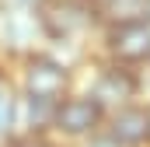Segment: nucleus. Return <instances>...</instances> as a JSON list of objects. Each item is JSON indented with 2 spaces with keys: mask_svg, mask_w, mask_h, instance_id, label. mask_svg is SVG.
<instances>
[{
  "mask_svg": "<svg viewBox=\"0 0 150 147\" xmlns=\"http://www.w3.org/2000/svg\"><path fill=\"white\" fill-rule=\"evenodd\" d=\"M11 84L25 98H38V102L56 105L70 91H77L80 77H77V67H70L67 60H59L56 53L35 49V53H28V56L11 63Z\"/></svg>",
  "mask_w": 150,
  "mask_h": 147,
  "instance_id": "f257e3e1",
  "label": "nucleus"
},
{
  "mask_svg": "<svg viewBox=\"0 0 150 147\" xmlns=\"http://www.w3.org/2000/svg\"><path fill=\"white\" fill-rule=\"evenodd\" d=\"M87 74H84V81L77 84L84 95H91L105 116L115 109H122V105H129V102H140L143 98V74L133 70V67H119V63H108V60H98V56H91L87 63Z\"/></svg>",
  "mask_w": 150,
  "mask_h": 147,
  "instance_id": "f03ea898",
  "label": "nucleus"
},
{
  "mask_svg": "<svg viewBox=\"0 0 150 147\" xmlns=\"http://www.w3.org/2000/svg\"><path fill=\"white\" fill-rule=\"evenodd\" d=\"M98 130H105V109L91 95H84L80 88L70 91L63 102H56V109H52V133H49L52 140H59L67 147H77L80 140L94 137Z\"/></svg>",
  "mask_w": 150,
  "mask_h": 147,
  "instance_id": "7ed1b4c3",
  "label": "nucleus"
},
{
  "mask_svg": "<svg viewBox=\"0 0 150 147\" xmlns=\"http://www.w3.org/2000/svg\"><path fill=\"white\" fill-rule=\"evenodd\" d=\"M94 56L119 63V67H133V70L150 67V25L147 21H129V25L98 28Z\"/></svg>",
  "mask_w": 150,
  "mask_h": 147,
  "instance_id": "20e7f679",
  "label": "nucleus"
},
{
  "mask_svg": "<svg viewBox=\"0 0 150 147\" xmlns=\"http://www.w3.org/2000/svg\"><path fill=\"white\" fill-rule=\"evenodd\" d=\"M105 133L122 147H150V98L129 102L105 116Z\"/></svg>",
  "mask_w": 150,
  "mask_h": 147,
  "instance_id": "39448f33",
  "label": "nucleus"
},
{
  "mask_svg": "<svg viewBox=\"0 0 150 147\" xmlns=\"http://www.w3.org/2000/svg\"><path fill=\"white\" fill-rule=\"evenodd\" d=\"M52 109H56V105H49V102L18 95L14 133H18V137H28V140H45V137L52 133Z\"/></svg>",
  "mask_w": 150,
  "mask_h": 147,
  "instance_id": "423d86ee",
  "label": "nucleus"
},
{
  "mask_svg": "<svg viewBox=\"0 0 150 147\" xmlns=\"http://www.w3.org/2000/svg\"><path fill=\"white\" fill-rule=\"evenodd\" d=\"M101 28L108 25H129V21H147V0H105L98 7Z\"/></svg>",
  "mask_w": 150,
  "mask_h": 147,
  "instance_id": "0eeeda50",
  "label": "nucleus"
},
{
  "mask_svg": "<svg viewBox=\"0 0 150 147\" xmlns=\"http://www.w3.org/2000/svg\"><path fill=\"white\" fill-rule=\"evenodd\" d=\"M14 119H18V88L7 81L0 88V140L14 133Z\"/></svg>",
  "mask_w": 150,
  "mask_h": 147,
  "instance_id": "6e6552de",
  "label": "nucleus"
},
{
  "mask_svg": "<svg viewBox=\"0 0 150 147\" xmlns=\"http://www.w3.org/2000/svg\"><path fill=\"white\" fill-rule=\"evenodd\" d=\"M42 4L45 0H0V7H7V11H32V14H38Z\"/></svg>",
  "mask_w": 150,
  "mask_h": 147,
  "instance_id": "1a4fd4ad",
  "label": "nucleus"
},
{
  "mask_svg": "<svg viewBox=\"0 0 150 147\" xmlns=\"http://www.w3.org/2000/svg\"><path fill=\"white\" fill-rule=\"evenodd\" d=\"M77 147H122V144H115V140L108 137V133H105V130H98L94 137H87V140H80Z\"/></svg>",
  "mask_w": 150,
  "mask_h": 147,
  "instance_id": "9d476101",
  "label": "nucleus"
},
{
  "mask_svg": "<svg viewBox=\"0 0 150 147\" xmlns=\"http://www.w3.org/2000/svg\"><path fill=\"white\" fill-rule=\"evenodd\" d=\"M7 81H11V67H7V63H4V60H0V88H4V84H7Z\"/></svg>",
  "mask_w": 150,
  "mask_h": 147,
  "instance_id": "9b49d317",
  "label": "nucleus"
},
{
  "mask_svg": "<svg viewBox=\"0 0 150 147\" xmlns=\"http://www.w3.org/2000/svg\"><path fill=\"white\" fill-rule=\"evenodd\" d=\"M147 25H150V0H147Z\"/></svg>",
  "mask_w": 150,
  "mask_h": 147,
  "instance_id": "f8f14e48",
  "label": "nucleus"
},
{
  "mask_svg": "<svg viewBox=\"0 0 150 147\" xmlns=\"http://www.w3.org/2000/svg\"><path fill=\"white\" fill-rule=\"evenodd\" d=\"M91 4H94V7H101V4H105V0H91Z\"/></svg>",
  "mask_w": 150,
  "mask_h": 147,
  "instance_id": "ddd939ff",
  "label": "nucleus"
}]
</instances>
